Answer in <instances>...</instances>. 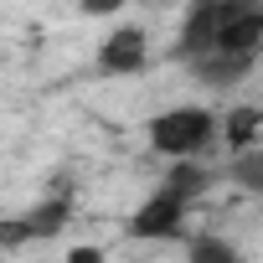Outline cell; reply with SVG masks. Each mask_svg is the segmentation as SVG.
Returning a JSON list of instances; mask_svg holds the SVG:
<instances>
[{
    "instance_id": "3957f363",
    "label": "cell",
    "mask_w": 263,
    "mask_h": 263,
    "mask_svg": "<svg viewBox=\"0 0 263 263\" xmlns=\"http://www.w3.org/2000/svg\"><path fill=\"white\" fill-rule=\"evenodd\" d=\"M186 196L181 191H171V186H160L135 217H129V232H135V237H176L181 232V222H186Z\"/></svg>"
},
{
    "instance_id": "8992f818",
    "label": "cell",
    "mask_w": 263,
    "mask_h": 263,
    "mask_svg": "<svg viewBox=\"0 0 263 263\" xmlns=\"http://www.w3.org/2000/svg\"><path fill=\"white\" fill-rule=\"evenodd\" d=\"M67 217H72V201H67V196H47L26 222H31V237H57Z\"/></svg>"
},
{
    "instance_id": "7a4b0ae2",
    "label": "cell",
    "mask_w": 263,
    "mask_h": 263,
    "mask_svg": "<svg viewBox=\"0 0 263 263\" xmlns=\"http://www.w3.org/2000/svg\"><path fill=\"white\" fill-rule=\"evenodd\" d=\"M258 47H263V6H258V0H222L217 52H227V57H258Z\"/></svg>"
},
{
    "instance_id": "ba28073f",
    "label": "cell",
    "mask_w": 263,
    "mask_h": 263,
    "mask_svg": "<svg viewBox=\"0 0 263 263\" xmlns=\"http://www.w3.org/2000/svg\"><path fill=\"white\" fill-rule=\"evenodd\" d=\"M165 186H171V191H181L186 201H196V196H201V191L212 186V171H201V165H191V155H186V160H176V165H171V176H165Z\"/></svg>"
},
{
    "instance_id": "5b68a950",
    "label": "cell",
    "mask_w": 263,
    "mask_h": 263,
    "mask_svg": "<svg viewBox=\"0 0 263 263\" xmlns=\"http://www.w3.org/2000/svg\"><path fill=\"white\" fill-rule=\"evenodd\" d=\"M145 57H150V42H145V31H140V26H119V31H108V42L98 47V67H103V72H114V78L140 72V67H145Z\"/></svg>"
},
{
    "instance_id": "7c38bea8",
    "label": "cell",
    "mask_w": 263,
    "mask_h": 263,
    "mask_svg": "<svg viewBox=\"0 0 263 263\" xmlns=\"http://www.w3.org/2000/svg\"><path fill=\"white\" fill-rule=\"evenodd\" d=\"M67 263H103V253H98V248H72Z\"/></svg>"
},
{
    "instance_id": "6da1fadb",
    "label": "cell",
    "mask_w": 263,
    "mask_h": 263,
    "mask_svg": "<svg viewBox=\"0 0 263 263\" xmlns=\"http://www.w3.org/2000/svg\"><path fill=\"white\" fill-rule=\"evenodd\" d=\"M212 135H217V119H212L206 108H196V103H181V108L150 119V145H155L160 155H171V160H186V155L206 150Z\"/></svg>"
},
{
    "instance_id": "277c9868",
    "label": "cell",
    "mask_w": 263,
    "mask_h": 263,
    "mask_svg": "<svg viewBox=\"0 0 263 263\" xmlns=\"http://www.w3.org/2000/svg\"><path fill=\"white\" fill-rule=\"evenodd\" d=\"M217 31H222V0H191V11L181 21V42L176 52L201 62L206 52H217Z\"/></svg>"
},
{
    "instance_id": "9c48e42d",
    "label": "cell",
    "mask_w": 263,
    "mask_h": 263,
    "mask_svg": "<svg viewBox=\"0 0 263 263\" xmlns=\"http://www.w3.org/2000/svg\"><path fill=\"white\" fill-rule=\"evenodd\" d=\"M232 181L253 196H263V150H237L232 155Z\"/></svg>"
},
{
    "instance_id": "52a82bcc",
    "label": "cell",
    "mask_w": 263,
    "mask_h": 263,
    "mask_svg": "<svg viewBox=\"0 0 263 263\" xmlns=\"http://www.w3.org/2000/svg\"><path fill=\"white\" fill-rule=\"evenodd\" d=\"M258 124H263V108H232L227 114V150L237 155V150H253V135H258Z\"/></svg>"
},
{
    "instance_id": "8fae6325",
    "label": "cell",
    "mask_w": 263,
    "mask_h": 263,
    "mask_svg": "<svg viewBox=\"0 0 263 263\" xmlns=\"http://www.w3.org/2000/svg\"><path fill=\"white\" fill-rule=\"evenodd\" d=\"M83 16H119L124 11V0H78Z\"/></svg>"
},
{
    "instance_id": "30bf717a",
    "label": "cell",
    "mask_w": 263,
    "mask_h": 263,
    "mask_svg": "<svg viewBox=\"0 0 263 263\" xmlns=\"http://www.w3.org/2000/svg\"><path fill=\"white\" fill-rule=\"evenodd\" d=\"M191 263H242V258H237V248L222 242V237H196V242H191Z\"/></svg>"
}]
</instances>
